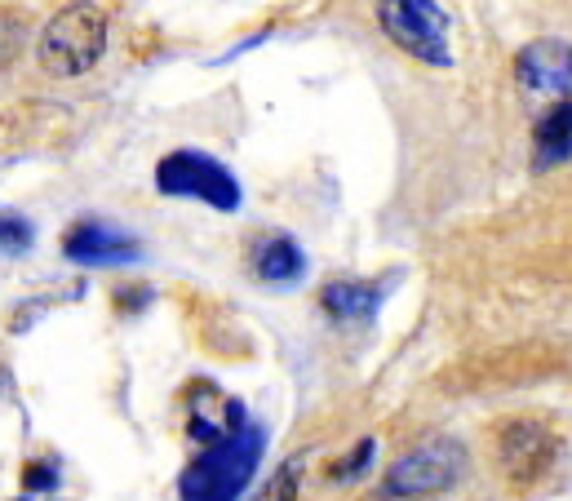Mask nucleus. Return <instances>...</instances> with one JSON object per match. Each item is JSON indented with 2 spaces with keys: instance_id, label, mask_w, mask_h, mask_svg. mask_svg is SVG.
<instances>
[{
  "instance_id": "f257e3e1",
  "label": "nucleus",
  "mask_w": 572,
  "mask_h": 501,
  "mask_svg": "<svg viewBox=\"0 0 572 501\" xmlns=\"http://www.w3.org/2000/svg\"><path fill=\"white\" fill-rule=\"evenodd\" d=\"M262 452H266V430H262V422L244 417L218 444L200 448L182 466L178 501H240L262 466Z\"/></svg>"
},
{
  "instance_id": "f03ea898",
  "label": "nucleus",
  "mask_w": 572,
  "mask_h": 501,
  "mask_svg": "<svg viewBox=\"0 0 572 501\" xmlns=\"http://www.w3.org/2000/svg\"><path fill=\"white\" fill-rule=\"evenodd\" d=\"M107 10L94 0H72L41 32V63L50 76H85L107 50Z\"/></svg>"
},
{
  "instance_id": "7ed1b4c3",
  "label": "nucleus",
  "mask_w": 572,
  "mask_h": 501,
  "mask_svg": "<svg viewBox=\"0 0 572 501\" xmlns=\"http://www.w3.org/2000/svg\"><path fill=\"white\" fill-rule=\"evenodd\" d=\"M156 191L169 200H200L218 213H235L244 191L240 178L200 147H173L156 160Z\"/></svg>"
},
{
  "instance_id": "20e7f679",
  "label": "nucleus",
  "mask_w": 572,
  "mask_h": 501,
  "mask_svg": "<svg viewBox=\"0 0 572 501\" xmlns=\"http://www.w3.org/2000/svg\"><path fill=\"white\" fill-rule=\"evenodd\" d=\"M470 457H466V444L462 439H448V435H435L417 448H409L404 457H395L382 475V497H400V501H417V497H439L448 488L462 483Z\"/></svg>"
},
{
  "instance_id": "39448f33",
  "label": "nucleus",
  "mask_w": 572,
  "mask_h": 501,
  "mask_svg": "<svg viewBox=\"0 0 572 501\" xmlns=\"http://www.w3.org/2000/svg\"><path fill=\"white\" fill-rule=\"evenodd\" d=\"M373 14H378L382 36L400 54H409L426 67H453L444 0H373Z\"/></svg>"
},
{
  "instance_id": "423d86ee",
  "label": "nucleus",
  "mask_w": 572,
  "mask_h": 501,
  "mask_svg": "<svg viewBox=\"0 0 572 501\" xmlns=\"http://www.w3.org/2000/svg\"><path fill=\"white\" fill-rule=\"evenodd\" d=\"M488 452H492L497 475L510 488H532L554 470L559 435L541 417H501L488 435Z\"/></svg>"
},
{
  "instance_id": "0eeeda50",
  "label": "nucleus",
  "mask_w": 572,
  "mask_h": 501,
  "mask_svg": "<svg viewBox=\"0 0 572 501\" xmlns=\"http://www.w3.org/2000/svg\"><path fill=\"white\" fill-rule=\"evenodd\" d=\"M63 258L76 267H129L142 258V244L125 226H112L103 217H81L63 235Z\"/></svg>"
},
{
  "instance_id": "6e6552de",
  "label": "nucleus",
  "mask_w": 572,
  "mask_h": 501,
  "mask_svg": "<svg viewBox=\"0 0 572 501\" xmlns=\"http://www.w3.org/2000/svg\"><path fill=\"white\" fill-rule=\"evenodd\" d=\"M515 81L532 98L563 103L572 98V45L559 36H541L515 54Z\"/></svg>"
},
{
  "instance_id": "1a4fd4ad",
  "label": "nucleus",
  "mask_w": 572,
  "mask_h": 501,
  "mask_svg": "<svg viewBox=\"0 0 572 501\" xmlns=\"http://www.w3.org/2000/svg\"><path fill=\"white\" fill-rule=\"evenodd\" d=\"M386 302V280H333L320 289L325 316L338 324H369Z\"/></svg>"
},
{
  "instance_id": "9d476101",
  "label": "nucleus",
  "mask_w": 572,
  "mask_h": 501,
  "mask_svg": "<svg viewBox=\"0 0 572 501\" xmlns=\"http://www.w3.org/2000/svg\"><path fill=\"white\" fill-rule=\"evenodd\" d=\"M568 160H572V98L550 103L532 120V169L550 173V169H559Z\"/></svg>"
},
{
  "instance_id": "9b49d317",
  "label": "nucleus",
  "mask_w": 572,
  "mask_h": 501,
  "mask_svg": "<svg viewBox=\"0 0 572 501\" xmlns=\"http://www.w3.org/2000/svg\"><path fill=\"white\" fill-rule=\"evenodd\" d=\"M253 276L262 285H298L307 276V254L294 235L271 231L253 244Z\"/></svg>"
},
{
  "instance_id": "f8f14e48",
  "label": "nucleus",
  "mask_w": 572,
  "mask_h": 501,
  "mask_svg": "<svg viewBox=\"0 0 572 501\" xmlns=\"http://www.w3.org/2000/svg\"><path fill=\"white\" fill-rule=\"evenodd\" d=\"M32 239H36V231H32V222L23 213H6V217H0V244H6L10 258H23L28 248H32Z\"/></svg>"
},
{
  "instance_id": "ddd939ff",
  "label": "nucleus",
  "mask_w": 572,
  "mask_h": 501,
  "mask_svg": "<svg viewBox=\"0 0 572 501\" xmlns=\"http://www.w3.org/2000/svg\"><path fill=\"white\" fill-rule=\"evenodd\" d=\"M298 479H303V466H298V461H284V466L266 479V488L257 492V501H298Z\"/></svg>"
},
{
  "instance_id": "4468645a",
  "label": "nucleus",
  "mask_w": 572,
  "mask_h": 501,
  "mask_svg": "<svg viewBox=\"0 0 572 501\" xmlns=\"http://www.w3.org/2000/svg\"><path fill=\"white\" fill-rule=\"evenodd\" d=\"M373 448H378L373 439H360V444H356V448H351L342 461H333V466H329V479H356L360 470H369V461H373Z\"/></svg>"
},
{
  "instance_id": "2eb2a0df",
  "label": "nucleus",
  "mask_w": 572,
  "mask_h": 501,
  "mask_svg": "<svg viewBox=\"0 0 572 501\" xmlns=\"http://www.w3.org/2000/svg\"><path fill=\"white\" fill-rule=\"evenodd\" d=\"M59 488V470L50 461H28L23 466V492H54Z\"/></svg>"
},
{
  "instance_id": "dca6fc26",
  "label": "nucleus",
  "mask_w": 572,
  "mask_h": 501,
  "mask_svg": "<svg viewBox=\"0 0 572 501\" xmlns=\"http://www.w3.org/2000/svg\"><path fill=\"white\" fill-rule=\"evenodd\" d=\"M129 298H120V307L125 311H134V307H142V302H151V289H125Z\"/></svg>"
},
{
  "instance_id": "f3484780",
  "label": "nucleus",
  "mask_w": 572,
  "mask_h": 501,
  "mask_svg": "<svg viewBox=\"0 0 572 501\" xmlns=\"http://www.w3.org/2000/svg\"><path fill=\"white\" fill-rule=\"evenodd\" d=\"M19 501H28V497H19Z\"/></svg>"
}]
</instances>
